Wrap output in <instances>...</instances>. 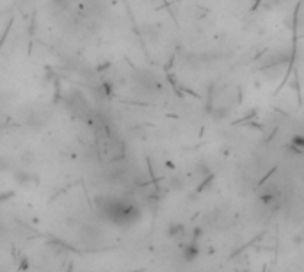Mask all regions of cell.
Listing matches in <instances>:
<instances>
[{"label": "cell", "instance_id": "cell-1", "mask_svg": "<svg viewBox=\"0 0 304 272\" xmlns=\"http://www.w3.org/2000/svg\"><path fill=\"white\" fill-rule=\"evenodd\" d=\"M98 216L105 223L118 228H130L141 221L142 212L134 199H128L125 196H100L96 199Z\"/></svg>", "mask_w": 304, "mask_h": 272}]
</instances>
